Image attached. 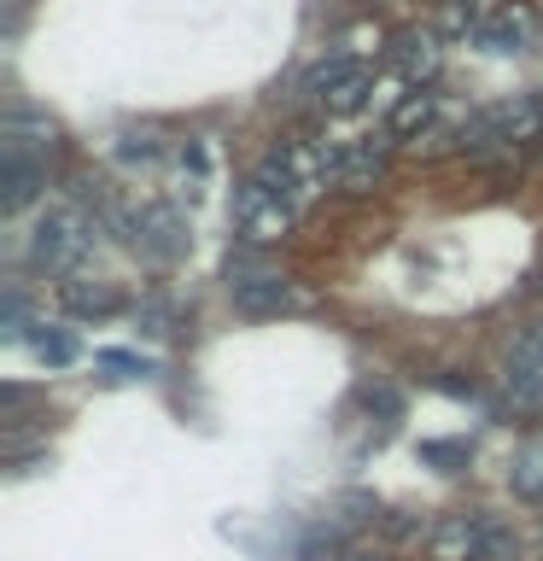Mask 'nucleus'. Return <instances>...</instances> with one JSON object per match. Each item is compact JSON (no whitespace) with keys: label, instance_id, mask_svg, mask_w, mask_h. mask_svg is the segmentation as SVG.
Masks as SVG:
<instances>
[{"label":"nucleus","instance_id":"4","mask_svg":"<svg viewBox=\"0 0 543 561\" xmlns=\"http://www.w3.org/2000/svg\"><path fill=\"white\" fill-rule=\"evenodd\" d=\"M368 88H374V77H368V65L362 59H322L304 77V94L322 105V112H357V105L368 100Z\"/></svg>","mask_w":543,"mask_h":561},{"label":"nucleus","instance_id":"10","mask_svg":"<svg viewBox=\"0 0 543 561\" xmlns=\"http://www.w3.org/2000/svg\"><path fill=\"white\" fill-rule=\"evenodd\" d=\"M0 152H18V158H35V164H47L53 152H59V129H53L47 117L35 112H7V135H0Z\"/></svg>","mask_w":543,"mask_h":561},{"label":"nucleus","instance_id":"1","mask_svg":"<svg viewBox=\"0 0 543 561\" xmlns=\"http://www.w3.org/2000/svg\"><path fill=\"white\" fill-rule=\"evenodd\" d=\"M455 140L473 152L485 147H520V140H543V100L538 94H508L497 105H485V112H473L462 129H455Z\"/></svg>","mask_w":543,"mask_h":561},{"label":"nucleus","instance_id":"14","mask_svg":"<svg viewBox=\"0 0 543 561\" xmlns=\"http://www.w3.org/2000/svg\"><path fill=\"white\" fill-rule=\"evenodd\" d=\"M438 59H444V53H438L432 35H397V47H392V65H397L403 82H432Z\"/></svg>","mask_w":543,"mask_h":561},{"label":"nucleus","instance_id":"21","mask_svg":"<svg viewBox=\"0 0 543 561\" xmlns=\"http://www.w3.org/2000/svg\"><path fill=\"white\" fill-rule=\"evenodd\" d=\"M333 561H385V556H374V550H345V543H339V550H333Z\"/></svg>","mask_w":543,"mask_h":561},{"label":"nucleus","instance_id":"5","mask_svg":"<svg viewBox=\"0 0 543 561\" xmlns=\"http://www.w3.org/2000/svg\"><path fill=\"white\" fill-rule=\"evenodd\" d=\"M228 293H234V310L240 316H280V310H298L304 298H298L287 287V275H275V270H234V280H228Z\"/></svg>","mask_w":543,"mask_h":561},{"label":"nucleus","instance_id":"19","mask_svg":"<svg viewBox=\"0 0 543 561\" xmlns=\"http://www.w3.org/2000/svg\"><path fill=\"white\" fill-rule=\"evenodd\" d=\"M357 403H362L368 415H385V421H397V415H403V392H397L392 380H368L362 392H357Z\"/></svg>","mask_w":543,"mask_h":561},{"label":"nucleus","instance_id":"7","mask_svg":"<svg viewBox=\"0 0 543 561\" xmlns=\"http://www.w3.org/2000/svg\"><path fill=\"white\" fill-rule=\"evenodd\" d=\"M385 140H345L333 147V170H327V187H345V193H374V182L385 175Z\"/></svg>","mask_w":543,"mask_h":561},{"label":"nucleus","instance_id":"2","mask_svg":"<svg viewBox=\"0 0 543 561\" xmlns=\"http://www.w3.org/2000/svg\"><path fill=\"white\" fill-rule=\"evenodd\" d=\"M94 252V222L82 217V210H47L42 222H35V234H30V263L42 275H77L82 270V257Z\"/></svg>","mask_w":543,"mask_h":561},{"label":"nucleus","instance_id":"15","mask_svg":"<svg viewBox=\"0 0 543 561\" xmlns=\"http://www.w3.org/2000/svg\"><path fill=\"white\" fill-rule=\"evenodd\" d=\"M112 152H117L123 170H158V158H164V140H158L152 129H123Z\"/></svg>","mask_w":543,"mask_h":561},{"label":"nucleus","instance_id":"20","mask_svg":"<svg viewBox=\"0 0 543 561\" xmlns=\"http://www.w3.org/2000/svg\"><path fill=\"white\" fill-rule=\"evenodd\" d=\"M420 456H427V462H455V468H462L467 445H444V438H432V445H420Z\"/></svg>","mask_w":543,"mask_h":561},{"label":"nucleus","instance_id":"8","mask_svg":"<svg viewBox=\"0 0 543 561\" xmlns=\"http://www.w3.org/2000/svg\"><path fill=\"white\" fill-rule=\"evenodd\" d=\"M187 222H182V210L175 205H147L140 210V234H135V252H147L152 263H175V257H187Z\"/></svg>","mask_w":543,"mask_h":561},{"label":"nucleus","instance_id":"9","mask_svg":"<svg viewBox=\"0 0 543 561\" xmlns=\"http://www.w3.org/2000/svg\"><path fill=\"white\" fill-rule=\"evenodd\" d=\"M473 42H480L485 53H502V59H508V53H532L538 47V18L525 12V7H497L480 24Z\"/></svg>","mask_w":543,"mask_h":561},{"label":"nucleus","instance_id":"11","mask_svg":"<svg viewBox=\"0 0 543 561\" xmlns=\"http://www.w3.org/2000/svg\"><path fill=\"white\" fill-rule=\"evenodd\" d=\"M59 305L70 316H112L117 293H112V280H100V275H65L59 280Z\"/></svg>","mask_w":543,"mask_h":561},{"label":"nucleus","instance_id":"6","mask_svg":"<svg viewBox=\"0 0 543 561\" xmlns=\"http://www.w3.org/2000/svg\"><path fill=\"white\" fill-rule=\"evenodd\" d=\"M502 386L515 392V403H525V410L543 403V328H525L520 340L502 351Z\"/></svg>","mask_w":543,"mask_h":561},{"label":"nucleus","instance_id":"13","mask_svg":"<svg viewBox=\"0 0 543 561\" xmlns=\"http://www.w3.org/2000/svg\"><path fill=\"white\" fill-rule=\"evenodd\" d=\"M432 117H438V94H432V88H415V94H403L392 105L385 129H392V140H415V135L432 129Z\"/></svg>","mask_w":543,"mask_h":561},{"label":"nucleus","instance_id":"16","mask_svg":"<svg viewBox=\"0 0 543 561\" xmlns=\"http://www.w3.org/2000/svg\"><path fill=\"white\" fill-rule=\"evenodd\" d=\"M30 351H35V363H47V368L77 363V340H70L65 328H47V322H35V333H30Z\"/></svg>","mask_w":543,"mask_h":561},{"label":"nucleus","instance_id":"17","mask_svg":"<svg viewBox=\"0 0 543 561\" xmlns=\"http://www.w3.org/2000/svg\"><path fill=\"white\" fill-rule=\"evenodd\" d=\"M100 375L117 380V386H129V380H152L158 363L152 357H135V351H100Z\"/></svg>","mask_w":543,"mask_h":561},{"label":"nucleus","instance_id":"3","mask_svg":"<svg viewBox=\"0 0 543 561\" xmlns=\"http://www.w3.org/2000/svg\"><path fill=\"white\" fill-rule=\"evenodd\" d=\"M292 217H298V205L287 199V193H275L263 175H245V182H240V193H234V228H240V240L275 245L280 234H292Z\"/></svg>","mask_w":543,"mask_h":561},{"label":"nucleus","instance_id":"18","mask_svg":"<svg viewBox=\"0 0 543 561\" xmlns=\"http://www.w3.org/2000/svg\"><path fill=\"white\" fill-rule=\"evenodd\" d=\"M485 18L473 12V0H438V35H480Z\"/></svg>","mask_w":543,"mask_h":561},{"label":"nucleus","instance_id":"12","mask_svg":"<svg viewBox=\"0 0 543 561\" xmlns=\"http://www.w3.org/2000/svg\"><path fill=\"white\" fill-rule=\"evenodd\" d=\"M47 182V164H35V158H18V152H0V199H7V210H24L35 193H42Z\"/></svg>","mask_w":543,"mask_h":561}]
</instances>
